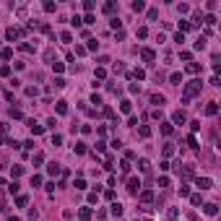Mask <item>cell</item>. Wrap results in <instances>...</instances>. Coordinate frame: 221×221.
I'll return each mask as SVG.
<instances>
[{"label":"cell","mask_w":221,"mask_h":221,"mask_svg":"<svg viewBox=\"0 0 221 221\" xmlns=\"http://www.w3.org/2000/svg\"><path fill=\"white\" fill-rule=\"evenodd\" d=\"M200 88H203V83H200V81H190V83L185 86V99L198 96V94H200Z\"/></svg>","instance_id":"6da1fadb"},{"label":"cell","mask_w":221,"mask_h":221,"mask_svg":"<svg viewBox=\"0 0 221 221\" xmlns=\"http://www.w3.org/2000/svg\"><path fill=\"white\" fill-rule=\"evenodd\" d=\"M21 34H26V29H16V26H8V29H5V39H8V42H16Z\"/></svg>","instance_id":"7a4b0ae2"},{"label":"cell","mask_w":221,"mask_h":221,"mask_svg":"<svg viewBox=\"0 0 221 221\" xmlns=\"http://www.w3.org/2000/svg\"><path fill=\"white\" fill-rule=\"evenodd\" d=\"M138 190H141V180L130 177V180H128V193H130V195H138Z\"/></svg>","instance_id":"3957f363"},{"label":"cell","mask_w":221,"mask_h":221,"mask_svg":"<svg viewBox=\"0 0 221 221\" xmlns=\"http://www.w3.org/2000/svg\"><path fill=\"white\" fill-rule=\"evenodd\" d=\"M211 185H213L211 177H198V187H200V190H208Z\"/></svg>","instance_id":"277c9868"},{"label":"cell","mask_w":221,"mask_h":221,"mask_svg":"<svg viewBox=\"0 0 221 221\" xmlns=\"http://www.w3.org/2000/svg\"><path fill=\"white\" fill-rule=\"evenodd\" d=\"M109 213H112L115 219H120V216H122V205H120V203H112V205H109Z\"/></svg>","instance_id":"5b68a950"},{"label":"cell","mask_w":221,"mask_h":221,"mask_svg":"<svg viewBox=\"0 0 221 221\" xmlns=\"http://www.w3.org/2000/svg\"><path fill=\"white\" fill-rule=\"evenodd\" d=\"M120 112H122V115H130V112H133V104H130L128 99H122V101H120Z\"/></svg>","instance_id":"8992f818"},{"label":"cell","mask_w":221,"mask_h":221,"mask_svg":"<svg viewBox=\"0 0 221 221\" xmlns=\"http://www.w3.org/2000/svg\"><path fill=\"white\" fill-rule=\"evenodd\" d=\"M55 109H57V115H68V101H57V104H55Z\"/></svg>","instance_id":"52a82bcc"},{"label":"cell","mask_w":221,"mask_h":221,"mask_svg":"<svg viewBox=\"0 0 221 221\" xmlns=\"http://www.w3.org/2000/svg\"><path fill=\"white\" fill-rule=\"evenodd\" d=\"M216 112H219V104H216V101H208V104H205V115H211V117H213Z\"/></svg>","instance_id":"ba28073f"},{"label":"cell","mask_w":221,"mask_h":221,"mask_svg":"<svg viewBox=\"0 0 221 221\" xmlns=\"http://www.w3.org/2000/svg\"><path fill=\"white\" fill-rule=\"evenodd\" d=\"M203 211L208 213V216H216V213H219V208H216V203H205V205H203Z\"/></svg>","instance_id":"9c48e42d"},{"label":"cell","mask_w":221,"mask_h":221,"mask_svg":"<svg viewBox=\"0 0 221 221\" xmlns=\"http://www.w3.org/2000/svg\"><path fill=\"white\" fill-rule=\"evenodd\" d=\"M169 83H172V86H180L182 83V73H172V76H169Z\"/></svg>","instance_id":"30bf717a"},{"label":"cell","mask_w":221,"mask_h":221,"mask_svg":"<svg viewBox=\"0 0 221 221\" xmlns=\"http://www.w3.org/2000/svg\"><path fill=\"white\" fill-rule=\"evenodd\" d=\"M138 135L141 138H151V128L148 125H141V128H138Z\"/></svg>","instance_id":"8fae6325"},{"label":"cell","mask_w":221,"mask_h":221,"mask_svg":"<svg viewBox=\"0 0 221 221\" xmlns=\"http://www.w3.org/2000/svg\"><path fill=\"white\" fill-rule=\"evenodd\" d=\"M172 120H174V125H182V122L187 120V117H185V112H174V115H172Z\"/></svg>","instance_id":"7c38bea8"},{"label":"cell","mask_w":221,"mask_h":221,"mask_svg":"<svg viewBox=\"0 0 221 221\" xmlns=\"http://www.w3.org/2000/svg\"><path fill=\"white\" fill-rule=\"evenodd\" d=\"M141 57H143L146 63H153V57H156V55H153V49H143V52H141Z\"/></svg>","instance_id":"4fadbf2b"},{"label":"cell","mask_w":221,"mask_h":221,"mask_svg":"<svg viewBox=\"0 0 221 221\" xmlns=\"http://www.w3.org/2000/svg\"><path fill=\"white\" fill-rule=\"evenodd\" d=\"M78 219L81 221H88V219H91V208H81L78 211Z\"/></svg>","instance_id":"5bb4252c"},{"label":"cell","mask_w":221,"mask_h":221,"mask_svg":"<svg viewBox=\"0 0 221 221\" xmlns=\"http://www.w3.org/2000/svg\"><path fill=\"white\" fill-rule=\"evenodd\" d=\"M138 167H141V172H143V174H148V172H151V164H148L146 159H141V161H138Z\"/></svg>","instance_id":"9a60e30c"},{"label":"cell","mask_w":221,"mask_h":221,"mask_svg":"<svg viewBox=\"0 0 221 221\" xmlns=\"http://www.w3.org/2000/svg\"><path fill=\"white\" fill-rule=\"evenodd\" d=\"M29 128H31V133H34V135H39V133L44 130V128H42V125H36L34 120H29Z\"/></svg>","instance_id":"2e32d148"},{"label":"cell","mask_w":221,"mask_h":221,"mask_svg":"<svg viewBox=\"0 0 221 221\" xmlns=\"http://www.w3.org/2000/svg\"><path fill=\"white\" fill-rule=\"evenodd\" d=\"M141 200L143 203H151L153 200V193H151V190H143V193H141Z\"/></svg>","instance_id":"e0dca14e"},{"label":"cell","mask_w":221,"mask_h":221,"mask_svg":"<svg viewBox=\"0 0 221 221\" xmlns=\"http://www.w3.org/2000/svg\"><path fill=\"white\" fill-rule=\"evenodd\" d=\"M44 63H49V65L55 63V49H47V52H44Z\"/></svg>","instance_id":"ac0fdd59"},{"label":"cell","mask_w":221,"mask_h":221,"mask_svg":"<svg viewBox=\"0 0 221 221\" xmlns=\"http://www.w3.org/2000/svg\"><path fill=\"white\" fill-rule=\"evenodd\" d=\"M151 104L161 107V104H164V96H161V94H153V96H151Z\"/></svg>","instance_id":"d6986e66"},{"label":"cell","mask_w":221,"mask_h":221,"mask_svg":"<svg viewBox=\"0 0 221 221\" xmlns=\"http://www.w3.org/2000/svg\"><path fill=\"white\" fill-rule=\"evenodd\" d=\"M146 8V3H143V0H135V3H133V11H135V13H141Z\"/></svg>","instance_id":"ffe728a7"},{"label":"cell","mask_w":221,"mask_h":221,"mask_svg":"<svg viewBox=\"0 0 221 221\" xmlns=\"http://www.w3.org/2000/svg\"><path fill=\"white\" fill-rule=\"evenodd\" d=\"M47 172L52 174V177H55V174H60V164H49V167H47Z\"/></svg>","instance_id":"44dd1931"},{"label":"cell","mask_w":221,"mask_h":221,"mask_svg":"<svg viewBox=\"0 0 221 221\" xmlns=\"http://www.w3.org/2000/svg\"><path fill=\"white\" fill-rule=\"evenodd\" d=\"M161 133H164V135H172V133H174V128L167 122V125H161Z\"/></svg>","instance_id":"7402d4cb"},{"label":"cell","mask_w":221,"mask_h":221,"mask_svg":"<svg viewBox=\"0 0 221 221\" xmlns=\"http://www.w3.org/2000/svg\"><path fill=\"white\" fill-rule=\"evenodd\" d=\"M0 55H3V60H11V57H13V49H11V47H5Z\"/></svg>","instance_id":"603a6c76"},{"label":"cell","mask_w":221,"mask_h":221,"mask_svg":"<svg viewBox=\"0 0 221 221\" xmlns=\"http://www.w3.org/2000/svg\"><path fill=\"white\" fill-rule=\"evenodd\" d=\"M42 185V177L39 174H31V187H39Z\"/></svg>","instance_id":"cb8c5ba5"},{"label":"cell","mask_w":221,"mask_h":221,"mask_svg":"<svg viewBox=\"0 0 221 221\" xmlns=\"http://www.w3.org/2000/svg\"><path fill=\"white\" fill-rule=\"evenodd\" d=\"M174 153V146L172 143H164V156H172Z\"/></svg>","instance_id":"d4e9b609"},{"label":"cell","mask_w":221,"mask_h":221,"mask_svg":"<svg viewBox=\"0 0 221 221\" xmlns=\"http://www.w3.org/2000/svg\"><path fill=\"white\" fill-rule=\"evenodd\" d=\"M190 203H193V205H200V203H203V198H200V193H195L193 198H190Z\"/></svg>","instance_id":"484cf974"},{"label":"cell","mask_w":221,"mask_h":221,"mask_svg":"<svg viewBox=\"0 0 221 221\" xmlns=\"http://www.w3.org/2000/svg\"><path fill=\"white\" fill-rule=\"evenodd\" d=\"M76 153H86V143H83V141L76 143Z\"/></svg>","instance_id":"4316f807"},{"label":"cell","mask_w":221,"mask_h":221,"mask_svg":"<svg viewBox=\"0 0 221 221\" xmlns=\"http://www.w3.org/2000/svg\"><path fill=\"white\" fill-rule=\"evenodd\" d=\"M11 117H13V120H21V117H24V112H21V109H11Z\"/></svg>","instance_id":"83f0119b"},{"label":"cell","mask_w":221,"mask_h":221,"mask_svg":"<svg viewBox=\"0 0 221 221\" xmlns=\"http://www.w3.org/2000/svg\"><path fill=\"white\" fill-rule=\"evenodd\" d=\"M167 216H169V219H172V221H174L177 216H180V211H177V208H169V211H167Z\"/></svg>","instance_id":"f1b7e54d"},{"label":"cell","mask_w":221,"mask_h":221,"mask_svg":"<svg viewBox=\"0 0 221 221\" xmlns=\"http://www.w3.org/2000/svg\"><path fill=\"white\" fill-rule=\"evenodd\" d=\"M5 135H8V125H0V141H5Z\"/></svg>","instance_id":"f546056e"},{"label":"cell","mask_w":221,"mask_h":221,"mask_svg":"<svg viewBox=\"0 0 221 221\" xmlns=\"http://www.w3.org/2000/svg\"><path fill=\"white\" fill-rule=\"evenodd\" d=\"M94 76H96V81H101V78L107 76V70H104V68H96V73H94Z\"/></svg>","instance_id":"4dcf8cb0"},{"label":"cell","mask_w":221,"mask_h":221,"mask_svg":"<svg viewBox=\"0 0 221 221\" xmlns=\"http://www.w3.org/2000/svg\"><path fill=\"white\" fill-rule=\"evenodd\" d=\"M60 39H63V42H73V34H70V31H63Z\"/></svg>","instance_id":"1f68e13d"},{"label":"cell","mask_w":221,"mask_h":221,"mask_svg":"<svg viewBox=\"0 0 221 221\" xmlns=\"http://www.w3.org/2000/svg\"><path fill=\"white\" fill-rule=\"evenodd\" d=\"M63 86H65L63 78H55V81H52V88H63Z\"/></svg>","instance_id":"d6a6232c"},{"label":"cell","mask_w":221,"mask_h":221,"mask_svg":"<svg viewBox=\"0 0 221 221\" xmlns=\"http://www.w3.org/2000/svg\"><path fill=\"white\" fill-rule=\"evenodd\" d=\"M24 174V167H13V180H16V177H21Z\"/></svg>","instance_id":"836d02e7"},{"label":"cell","mask_w":221,"mask_h":221,"mask_svg":"<svg viewBox=\"0 0 221 221\" xmlns=\"http://www.w3.org/2000/svg\"><path fill=\"white\" fill-rule=\"evenodd\" d=\"M83 8H86L88 13H91V11H94V0H83Z\"/></svg>","instance_id":"e575fe53"},{"label":"cell","mask_w":221,"mask_h":221,"mask_svg":"<svg viewBox=\"0 0 221 221\" xmlns=\"http://www.w3.org/2000/svg\"><path fill=\"white\" fill-rule=\"evenodd\" d=\"M138 36H141V39H146V36H148V29L141 26V29H138Z\"/></svg>","instance_id":"d590c367"},{"label":"cell","mask_w":221,"mask_h":221,"mask_svg":"<svg viewBox=\"0 0 221 221\" xmlns=\"http://www.w3.org/2000/svg\"><path fill=\"white\" fill-rule=\"evenodd\" d=\"M159 187H169V177H159Z\"/></svg>","instance_id":"8d00e7d4"},{"label":"cell","mask_w":221,"mask_h":221,"mask_svg":"<svg viewBox=\"0 0 221 221\" xmlns=\"http://www.w3.org/2000/svg\"><path fill=\"white\" fill-rule=\"evenodd\" d=\"M177 11H180V13H187L190 5H187V3H180V5H177Z\"/></svg>","instance_id":"74e56055"},{"label":"cell","mask_w":221,"mask_h":221,"mask_svg":"<svg viewBox=\"0 0 221 221\" xmlns=\"http://www.w3.org/2000/svg\"><path fill=\"white\" fill-rule=\"evenodd\" d=\"M42 161H44V153H42V151L34 153V164H42Z\"/></svg>","instance_id":"f35d334b"},{"label":"cell","mask_w":221,"mask_h":221,"mask_svg":"<svg viewBox=\"0 0 221 221\" xmlns=\"http://www.w3.org/2000/svg\"><path fill=\"white\" fill-rule=\"evenodd\" d=\"M120 169H122V174H130V164H128V161H122Z\"/></svg>","instance_id":"ab89813d"},{"label":"cell","mask_w":221,"mask_h":221,"mask_svg":"<svg viewBox=\"0 0 221 221\" xmlns=\"http://www.w3.org/2000/svg\"><path fill=\"white\" fill-rule=\"evenodd\" d=\"M16 203H18V205H21V208H24V205H26V203H29V198H26V195H18V200H16Z\"/></svg>","instance_id":"60d3db41"},{"label":"cell","mask_w":221,"mask_h":221,"mask_svg":"<svg viewBox=\"0 0 221 221\" xmlns=\"http://www.w3.org/2000/svg\"><path fill=\"white\" fill-rule=\"evenodd\" d=\"M203 47H205V36H200V39L195 42V49H203Z\"/></svg>","instance_id":"b9f144b4"},{"label":"cell","mask_w":221,"mask_h":221,"mask_svg":"<svg viewBox=\"0 0 221 221\" xmlns=\"http://www.w3.org/2000/svg\"><path fill=\"white\" fill-rule=\"evenodd\" d=\"M52 68H55V73H63V68H65V65H63V63H57V60H55V63H52Z\"/></svg>","instance_id":"7bdbcfd3"},{"label":"cell","mask_w":221,"mask_h":221,"mask_svg":"<svg viewBox=\"0 0 221 221\" xmlns=\"http://www.w3.org/2000/svg\"><path fill=\"white\" fill-rule=\"evenodd\" d=\"M63 143V135H57V133H55V135H52V146H60Z\"/></svg>","instance_id":"ee69618b"},{"label":"cell","mask_w":221,"mask_h":221,"mask_svg":"<svg viewBox=\"0 0 221 221\" xmlns=\"http://www.w3.org/2000/svg\"><path fill=\"white\" fill-rule=\"evenodd\" d=\"M104 13H115V3H104Z\"/></svg>","instance_id":"f6af8a7d"},{"label":"cell","mask_w":221,"mask_h":221,"mask_svg":"<svg viewBox=\"0 0 221 221\" xmlns=\"http://www.w3.org/2000/svg\"><path fill=\"white\" fill-rule=\"evenodd\" d=\"M21 49H24V52H34V44H26L24 42V44H21Z\"/></svg>","instance_id":"bcb514c9"},{"label":"cell","mask_w":221,"mask_h":221,"mask_svg":"<svg viewBox=\"0 0 221 221\" xmlns=\"http://www.w3.org/2000/svg\"><path fill=\"white\" fill-rule=\"evenodd\" d=\"M55 8H57V5H55V3H44V11H47V13H52Z\"/></svg>","instance_id":"7dc6e473"},{"label":"cell","mask_w":221,"mask_h":221,"mask_svg":"<svg viewBox=\"0 0 221 221\" xmlns=\"http://www.w3.org/2000/svg\"><path fill=\"white\" fill-rule=\"evenodd\" d=\"M96 47H99V42H96V39H88V47H86V49H96Z\"/></svg>","instance_id":"c3c4849f"},{"label":"cell","mask_w":221,"mask_h":221,"mask_svg":"<svg viewBox=\"0 0 221 221\" xmlns=\"http://www.w3.org/2000/svg\"><path fill=\"white\" fill-rule=\"evenodd\" d=\"M187 143H190V148H198V141H195V135H190V138H187Z\"/></svg>","instance_id":"681fc988"},{"label":"cell","mask_w":221,"mask_h":221,"mask_svg":"<svg viewBox=\"0 0 221 221\" xmlns=\"http://www.w3.org/2000/svg\"><path fill=\"white\" fill-rule=\"evenodd\" d=\"M159 169H161V172H167V169H172V164H169V161H161Z\"/></svg>","instance_id":"f907efd6"},{"label":"cell","mask_w":221,"mask_h":221,"mask_svg":"<svg viewBox=\"0 0 221 221\" xmlns=\"http://www.w3.org/2000/svg\"><path fill=\"white\" fill-rule=\"evenodd\" d=\"M16 190H18V182H16V180H13V182H11V185H8V193H16Z\"/></svg>","instance_id":"816d5d0a"},{"label":"cell","mask_w":221,"mask_h":221,"mask_svg":"<svg viewBox=\"0 0 221 221\" xmlns=\"http://www.w3.org/2000/svg\"><path fill=\"white\" fill-rule=\"evenodd\" d=\"M101 115H104V117H112L115 112H112V107H104V109H101Z\"/></svg>","instance_id":"f5cc1de1"},{"label":"cell","mask_w":221,"mask_h":221,"mask_svg":"<svg viewBox=\"0 0 221 221\" xmlns=\"http://www.w3.org/2000/svg\"><path fill=\"white\" fill-rule=\"evenodd\" d=\"M187 70H190V73H198L200 68H198V63H190V65H187Z\"/></svg>","instance_id":"db71d44e"},{"label":"cell","mask_w":221,"mask_h":221,"mask_svg":"<svg viewBox=\"0 0 221 221\" xmlns=\"http://www.w3.org/2000/svg\"><path fill=\"white\" fill-rule=\"evenodd\" d=\"M156 16H159V11H156V8H151V11H148V21H153Z\"/></svg>","instance_id":"11a10c76"},{"label":"cell","mask_w":221,"mask_h":221,"mask_svg":"<svg viewBox=\"0 0 221 221\" xmlns=\"http://www.w3.org/2000/svg\"><path fill=\"white\" fill-rule=\"evenodd\" d=\"M76 190H86V182L83 180H76Z\"/></svg>","instance_id":"9f6ffc18"},{"label":"cell","mask_w":221,"mask_h":221,"mask_svg":"<svg viewBox=\"0 0 221 221\" xmlns=\"http://www.w3.org/2000/svg\"><path fill=\"white\" fill-rule=\"evenodd\" d=\"M3 205H5V198H3V195H0V211H5V208H3Z\"/></svg>","instance_id":"6f0895ef"},{"label":"cell","mask_w":221,"mask_h":221,"mask_svg":"<svg viewBox=\"0 0 221 221\" xmlns=\"http://www.w3.org/2000/svg\"><path fill=\"white\" fill-rule=\"evenodd\" d=\"M8 221H21V219L18 216H8Z\"/></svg>","instance_id":"680465c9"},{"label":"cell","mask_w":221,"mask_h":221,"mask_svg":"<svg viewBox=\"0 0 221 221\" xmlns=\"http://www.w3.org/2000/svg\"><path fill=\"white\" fill-rule=\"evenodd\" d=\"M0 185H3V177H0Z\"/></svg>","instance_id":"91938a15"},{"label":"cell","mask_w":221,"mask_h":221,"mask_svg":"<svg viewBox=\"0 0 221 221\" xmlns=\"http://www.w3.org/2000/svg\"><path fill=\"white\" fill-rule=\"evenodd\" d=\"M135 221H138V219H135Z\"/></svg>","instance_id":"94428289"}]
</instances>
